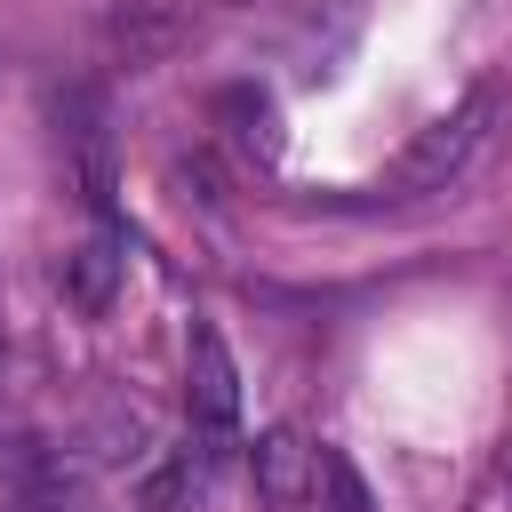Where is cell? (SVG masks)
Segmentation results:
<instances>
[{
    "mask_svg": "<svg viewBox=\"0 0 512 512\" xmlns=\"http://www.w3.org/2000/svg\"><path fill=\"white\" fill-rule=\"evenodd\" d=\"M248 472H256V496H264V504L304 512V504H312V488H320V440H304L296 424H272V432H256Z\"/></svg>",
    "mask_w": 512,
    "mask_h": 512,
    "instance_id": "cell-3",
    "label": "cell"
},
{
    "mask_svg": "<svg viewBox=\"0 0 512 512\" xmlns=\"http://www.w3.org/2000/svg\"><path fill=\"white\" fill-rule=\"evenodd\" d=\"M208 456H216V448H208L200 432H184L160 464H144L136 504H144V512H176V504H192V496H200V480H208Z\"/></svg>",
    "mask_w": 512,
    "mask_h": 512,
    "instance_id": "cell-6",
    "label": "cell"
},
{
    "mask_svg": "<svg viewBox=\"0 0 512 512\" xmlns=\"http://www.w3.org/2000/svg\"><path fill=\"white\" fill-rule=\"evenodd\" d=\"M64 136H72V160H80V184H88V208L96 216H112V136H104V112H96V96L88 88H72L64 96Z\"/></svg>",
    "mask_w": 512,
    "mask_h": 512,
    "instance_id": "cell-5",
    "label": "cell"
},
{
    "mask_svg": "<svg viewBox=\"0 0 512 512\" xmlns=\"http://www.w3.org/2000/svg\"><path fill=\"white\" fill-rule=\"evenodd\" d=\"M312 504H320V512H376L368 480H360V472H352V456H344V448H328V440H320V488H312Z\"/></svg>",
    "mask_w": 512,
    "mask_h": 512,
    "instance_id": "cell-8",
    "label": "cell"
},
{
    "mask_svg": "<svg viewBox=\"0 0 512 512\" xmlns=\"http://www.w3.org/2000/svg\"><path fill=\"white\" fill-rule=\"evenodd\" d=\"M496 120H504V88L496 80H480V88H464L448 112H432L400 152H392V168L376 176V192L384 200H424V192H448L472 160H480V144L496 136Z\"/></svg>",
    "mask_w": 512,
    "mask_h": 512,
    "instance_id": "cell-1",
    "label": "cell"
},
{
    "mask_svg": "<svg viewBox=\"0 0 512 512\" xmlns=\"http://www.w3.org/2000/svg\"><path fill=\"white\" fill-rule=\"evenodd\" d=\"M184 416L208 448H232V432H240V368H232V352L208 320L184 344Z\"/></svg>",
    "mask_w": 512,
    "mask_h": 512,
    "instance_id": "cell-2",
    "label": "cell"
},
{
    "mask_svg": "<svg viewBox=\"0 0 512 512\" xmlns=\"http://www.w3.org/2000/svg\"><path fill=\"white\" fill-rule=\"evenodd\" d=\"M216 112L224 120H240L232 136H240V152H256V160H272L280 152V112H272V96L264 88H224L216 96Z\"/></svg>",
    "mask_w": 512,
    "mask_h": 512,
    "instance_id": "cell-7",
    "label": "cell"
},
{
    "mask_svg": "<svg viewBox=\"0 0 512 512\" xmlns=\"http://www.w3.org/2000/svg\"><path fill=\"white\" fill-rule=\"evenodd\" d=\"M120 264H128V256H120V240H112V232H88V240L64 256V272H56L64 304H72V312H88V320H96V312H112V296H120Z\"/></svg>",
    "mask_w": 512,
    "mask_h": 512,
    "instance_id": "cell-4",
    "label": "cell"
}]
</instances>
